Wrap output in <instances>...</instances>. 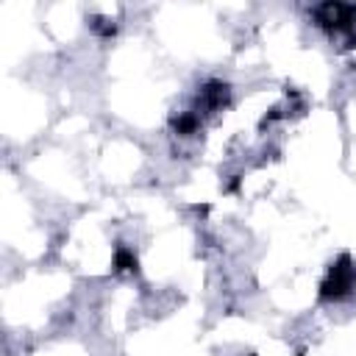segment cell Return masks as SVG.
I'll return each instance as SVG.
<instances>
[{"label": "cell", "mask_w": 356, "mask_h": 356, "mask_svg": "<svg viewBox=\"0 0 356 356\" xmlns=\"http://www.w3.org/2000/svg\"><path fill=\"white\" fill-rule=\"evenodd\" d=\"M353 289H356V267H353L350 256H339L337 264H331L328 278L320 286V298L323 300H345Z\"/></svg>", "instance_id": "1"}]
</instances>
